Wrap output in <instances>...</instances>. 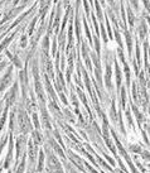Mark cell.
<instances>
[{"label": "cell", "instance_id": "cell-1", "mask_svg": "<svg viewBox=\"0 0 150 173\" xmlns=\"http://www.w3.org/2000/svg\"><path fill=\"white\" fill-rule=\"evenodd\" d=\"M11 72H13V66H10L9 68H8V72L4 75V77L1 80H0V92L4 91L9 86V83L11 81Z\"/></svg>", "mask_w": 150, "mask_h": 173}, {"label": "cell", "instance_id": "cell-2", "mask_svg": "<svg viewBox=\"0 0 150 173\" xmlns=\"http://www.w3.org/2000/svg\"><path fill=\"white\" fill-rule=\"evenodd\" d=\"M18 32H19V29H16V31H14L13 33H11L10 36H8L6 38H4L3 39V42L1 43H0V52H3V51H5V48L8 47V46H9L10 43H11V41L14 39V37L18 34Z\"/></svg>", "mask_w": 150, "mask_h": 173}, {"label": "cell", "instance_id": "cell-3", "mask_svg": "<svg viewBox=\"0 0 150 173\" xmlns=\"http://www.w3.org/2000/svg\"><path fill=\"white\" fill-rule=\"evenodd\" d=\"M137 33H139L140 39L144 41L145 37H146V34H148V27H146V24H145L144 20H140V24H139V27H137Z\"/></svg>", "mask_w": 150, "mask_h": 173}, {"label": "cell", "instance_id": "cell-4", "mask_svg": "<svg viewBox=\"0 0 150 173\" xmlns=\"http://www.w3.org/2000/svg\"><path fill=\"white\" fill-rule=\"evenodd\" d=\"M126 10H127L129 24H130V27H131V29H132V28H134V24H135V14H134V11H132V9H131V6H130V5H127Z\"/></svg>", "mask_w": 150, "mask_h": 173}, {"label": "cell", "instance_id": "cell-5", "mask_svg": "<svg viewBox=\"0 0 150 173\" xmlns=\"http://www.w3.org/2000/svg\"><path fill=\"white\" fill-rule=\"evenodd\" d=\"M124 36H125V41H126V44H127L129 54L131 56V51H132V37H131V34H130V33H129L127 31L124 32Z\"/></svg>", "mask_w": 150, "mask_h": 173}, {"label": "cell", "instance_id": "cell-6", "mask_svg": "<svg viewBox=\"0 0 150 173\" xmlns=\"http://www.w3.org/2000/svg\"><path fill=\"white\" fill-rule=\"evenodd\" d=\"M37 22H38V15H34V18L30 20V23H29V25H28V33H27V36H32L33 34Z\"/></svg>", "mask_w": 150, "mask_h": 173}, {"label": "cell", "instance_id": "cell-7", "mask_svg": "<svg viewBox=\"0 0 150 173\" xmlns=\"http://www.w3.org/2000/svg\"><path fill=\"white\" fill-rule=\"evenodd\" d=\"M115 67H116V83H117V86H120L121 85V71H120L117 62H115Z\"/></svg>", "mask_w": 150, "mask_h": 173}, {"label": "cell", "instance_id": "cell-8", "mask_svg": "<svg viewBox=\"0 0 150 173\" xmlns=\"http://www.w3.org/2000/svg\"><path fill=\"white\" fill-rule=\"evenodd\" d=\"M27 46H28V36L23 34L22 37H20V39H19V47L20 48H25Z\"/></svg>", "mask_w": 150, "mask_h": 173}, {"label": "cell", "instance_id": "cell-9", "mask_svg": "<svg viewBox=\"0 0 150 173\" xmlns=\"http://www.w3.org/2000/svg\"><path fill=\"white\" fill-rule=\"evenodd\" d=\"M95 8H96V13H97V18L101 20V23H102V10H101V6H100V4H98V0H95Z\"/></svg>", "mask_w": 150, "mask_h": 173}, {"label": "cell", "instance_id": "cell-10", "mask_svg": "<svg viewBox=\"0 0 150 173\" xmlns=\"http://www.w3.org/2000/svg\"><path fill=\"white\" fill-rule=\"evenodd\" d=\"M115 39H116V42L119 43V47H120V48H122L124 46H122L121 36H120V33H119V29H117V28H115Z\"/></svg>", "mask_w": 150, "mask_h": 173}, {"label": "cell", "instance_id": "cell-11", "mask_svg": "<svg viewBox=\"0 0 150 173\" xmlns=\"http://www.w3.org/2000/svg\"><path fill=\"white\" fill-rule=\"evenodd\" d=\"M57 53H58V51H57V36H54L53 42H52V54H53V57H56Z\"/></svg>", "mask_w": 150, "mask_h": 173}, {"label": "cell", "instance_id": "cell-12", "mask_svg": "<svg viewBox=\"0 0 150 173\" xmlns=\"http://www.w3.org/2000/svg\"><path fill=\"white\" fill-rule=\"evenodd\" d=\"M93 44H95V49H96V52H97V54H100V52H101V48H100V41H98V36H97V34L95 36Z\"/></svg>", "mask_w": 150, "mask_h": 173}, {"label": "cell", "instance_id": "cell-13", "mask_svg": "<svg viewBox=\"0 0 150 173\" xmlns=\"http://www.w3.org/2000/svg\"><path fill=\"white\" fill-rule=\"evenodd\" d=\"M107 3H109V5L111 6V10L117 13V3H116V0H107Z\"/></svg>", "mask_w": 150, "mask_h": 173}, {"label": "cell", "instance_id": "cell-14", "mask_svg": "<svg viewBox=\"0 0 150 173\" xmlns=\"http://www.w3.org/2000/svg\"><path fill=\"white\" fill-rule=\"evenodd\" d=\"M100 28H101V34H102V38H103V42H105V43H107V34H106L105 27H103L102 23H101V25H100Z\"/></svg>", "mask_w": 150, "mask_h": 173}, {"label": "cell", "instance_id": "cell-15", "mask_svg": "<svg viewBox=\"0 0 150 173\" xmlns=\"http://www.w3.org/2000/svg\"><path fill=\"white\" fill-rule=\"evenodd\" d=\"M143 157L146 159V161H150V154L149 153H146V152H143Z\"/></svg>", "mask_w": 150, "mask_h": 173}, {"label": "cell", "instance_id": "cell-16", "mask_svg": "<svg viewBox=\"0 0 150 173\" xmlns=\"http://www.w3.org/2000/svg\"><path fill=\"white\" fill-rule=\"evenodd\" d=\"M69 1H71V0H63V5H64V6H68Z\"/></svg>", "mask_w": 150, "mask_h": 173}, {"label": "cell", "instance_id": "cell-17", "mask_svg": "<svg viewBox=\"0 0 150 173\" xmlns=\"http://www.w3.org/2000/svg\"><path fill=\"white\" fill-rule=\"evenodd\" d=\"M148 52H149V54H150V49H148Z\"/></svg>", "mask_w": 150, "mask_h": 173}]
</instances>
